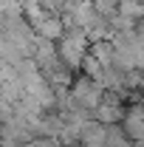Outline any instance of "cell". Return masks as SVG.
<instances>
[{"label":"cell","instance_id":"6da1fadb","mask_svg":"<svg viewBox=\"0 0 144 147\" xmlns=\"http://www.w3.org/2000/svg\"><path fill=\"white\" fill-rule=\"evenodd\" d=\"M85 48H88V34L82 28L79 31H71V34L62 37V42H59V59L68 68H79L85 62Z\"/></svg>","mask_w":144,"mask_h":147},{"label":"cell","instance_id":"7a4b0ae2","mask_svg":"<svg viewBox=\"0 0 144 147\" xmlns=\"http://www.w3.org/2000/svg\"><path fill=\"white\" fill-rule=\"evenodd\" d=\"M73 96H76V102H82V105H96L102 93H99V88H96V82H90V79H79L76 88H73Z\"/></svg>","mask_w":144,"mask_h":147},{"label":"cell","instance_id":"3957f363","mask_svg":"<svg viewBox=\"0 0 144 147\" xmlns=\"http://www.w3.org/2000/svg\"><path fill=\"white\" fill-rule=\"evenodd\" d=\"M34 28H37V37H45L51 42L62 37V23H59V17H42Z\"/></svg>","mask_w":144,"mask_h":147},{"label":"cell","instance_id":"277c9868","mask_svg":"<svg viewBox=\"0 0 144 147\" xmlns=\"http://www.w3.org/2000/svg\"><path fill=\"white\" fill-rule=\"evenodd\" d=\"M119 14L127 20H136V17H144V3L139 0H122V6H119Z\"/></svg>","mask_w":144,"mask_h":147}]
</instances>
